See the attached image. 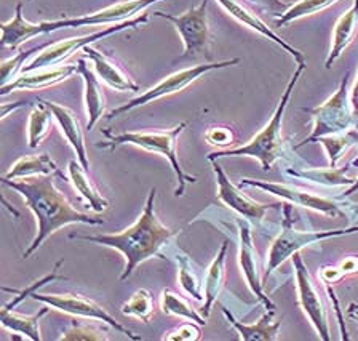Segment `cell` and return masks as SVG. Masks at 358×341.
<instances>
[{
  "mask_svg": "<svg viewBox=\"0 0 358 341\" xmlns=\"http://www.w3.org/2000/svg\"><path fill=\"white\" fill-rule=\"evenodd\" d=\"M2 184L11 188L24 199L27 209L37 220V234L22 253V258H29L34 251L42 247L45 240L67 225L99 226L104 223L103 218L77 211L66 199V195L56 188L53 175L22 178V180L2 178Z\"/></svg>",
  "mask_w": 358,
  "mask_h": 341,
  "instance_id": "1",
  "label": "cell"
},
{
  "mask_svg": "<svg viewBox=\"0 0 358 341\" xmlns=\"http://www.w3.org/2000/svg\"><path fill=\"white\" fill-rule=\"evenodd\" d=\"M157 189L152 188L145 200L143 214L125 231L117 234H96V236H80L72 234L71 239L87 240L104 247L120 251L125 258V270L120 274L119 281L125 282L131 277L134 270L150 258H165L162 249L176 236L178 231L162 225L155 214Z\"/></svg>",
  "mask_w": 358,
  "mask_h": 341,
  "instance_id": "2",
  "label": "cell"
},
{
  "mask_svg": "<svg viewBox=\"0 0 358 341\" xmlns=\"http://www.w3.org/2000/svg\"><path fill=\"white\" fill-rule=\"evenodd\" d=\"M306 66L307 64H298V69H296L294 74L291 76L288 85L285 88L271 120L267 122L264 128H261V132L257 133V135H255L248 143L243 144V146L216 151V153L206 155V159L213 162L226 158H251L259 162L261 169L264 172L271 170L273 164L282 159L285 154V139L282 138L283 116L285 111L288 108L291 95H293L296 88V83L299 82V77L302 76V72L306 71Z\"/></svg>",
  "mask_w": 358,
  "mask_h": 341,
  "instance_id": "3",
  "label": "cell"
},
{
  "mask_svg": "<svg viewBox=\"0 0 358 341\" xmlns=\"http://www.w3.org/2000/svg\"><path fill=\"white\" fill-rule=\"evenodd\" d=\"M187 122H181V124L173 127L171 130L164 132H125V133H112L108 128L101 130V133L108 138V141L98 143V148L106 149H115L120 146H134L148 153H155L165 158L170 162L171 170L175 172L178 188L175 189L176 197H181L186 191V186L189 183H197V178L189 175L182 170L181 164L178 159V139L181 137V133L186 130Z\"/></svg>",
  "mask_w": 358,
  "mask_h": 341,
  "instance_id": "4",
  "label": "cell"
},
{
  "mask_svg": "<svg viewBox=\"0 0 358 341\" xmlns=\"http://www.w3.org/2000/svg\"><path fill=\"white\" fill-rule=\"evenodd\" d=\"M293 207L291 204H283V225L282 231L273 239L271 249L267 251V265L262 276V282H267L271 274L278 270L287 260H291L294 253H299L302 249L309 247L312 244L323 242V240L350 236V234L358 232V226L345 228V229H329V231H299L294 228V221L291 218Z\"/></svg>",
  "mask_w": 358,
  "mask_h": 341,
  "instance_id": "5",
  "label": "cell"
},
{
  "mask_svg": "<svg viewBox=\"0 0 358 341\" xmlns=\"http://www.w3.org/2000/svg\"><path fill=\"white\" fill-rule=\"evenodd\" d=\"M349 77L350 72H347L343 81H341L338 90L327 102H323L317 108L304 109L312 117L313 128L310 135L298 144V148L315 143L322 137L339 135V133L350 132L352 128H358V120L355 119L350 104Z\"/></svg>",
  "mask_w": 358,
  "mask_h": 341,
  "instance_id": "6",
  "label": "cell"
},
{
  "mask_svg": "<svg viewBox=\"0 0 358 341\" xmlns=\"http://www.w3.org/2000/svg\"><path fill=\"white\" fill-rule=\"evenodd\" d=\"M238 63H240V58H232V60L221 61V63L199 64V66H194V68H187V69L173 72V74L166 76L165 79L160 81L157 85L150 87L149 90H145L141 95H138L136 98L130 99V102L119 106V108L112 109L110 113H108V116H106V119L112 120L119 116H125L127 113H130V111H133V109H138V108H141V106L154 103V102H157V99L171 97V95L182 92L184 88H187L190 85V83L199 81L200 77H203L206 74V72L224 69V68H229V66H235Z\"/></svg>",
  "mask_w": 358,
  "mask_h": 341,
  "instance_id": "7",
  "label": "cell"
},
{
  "mask_svg": "<svg viewBox=\"0 0 358 341\" xmlns=\"http://www.w3.org/2000/svg\"><path fill=\"white\" fill-rule=\"evenodd\" d=\"M149 21V15L143 13L134 16V18L123 21V23H117L104 27L103 31L93 32L90 36H82V37H72L67 39V41H61L56 43H47L41 53L34 58L31 63H27V66H24V71L22 72H31V71H37V69H43V68H53V66H59L63 64L66 60H69L72 55H76L77 52H80L92 43L101 41V39L109 37L112 34H117V32L125 31V29H136V27L145 25Z\"/></svg>",
  "mask_w": 358,
  "mask_h": 341,
  "instance_id": "8",
  "label": "cell"
},
{
  "mask_svg": "<svg viewBox=\"0 0 358 341\" xmlns=\"http://www.w3.org/2000/svg\"><path fill=\"white\" fill-rule=\"evenodd\" d=\"M208 4L210 0H201L197 7L189 8L181 15H168L155 12L159 18L166 20L178 31L184 43V53L181 60L199 58L208 52L211 46L210 21H208Z\"/></svg>",
  "mask_w": 358,
  "mask_h": 341,
  "instance_id": "9",
  "label": "cell"
},
{
  "mask_svg": "<svg viewBox=\"0 0 358 341\" xmlns=\"http://www.w3.org/2000/svg\"><path fill=\"white\" fill-rule=\"evenodd\" d=\"M291 261H293V270L296 276V290H298L299 306L304 311L306 317L309 319L312 327L315 328L318 338L323 341H329L331 340V333H329L328 309L320 292H318L315 281L310 276L309 267H307L304 260H302L301 253H294L291 256Z\"/></svg>",
  "mask_w": 358,
  "mask_h": 341,
  "instance_id": "10",
  "label": "cell"
},
{
  "mask_svg": "<svg viewBox=\"0 0 358 341\" xmlns=\"http://www.w3.org/2000/svg\"><path fill=\"white\" fill-rule=\"evenodd\" d=\"M32 300L38 301V303L48 305L50 307H53L56 311L66 312V314L80 317V319H96V321H101L104 323H108L112 328H115L117 332L125 335L130 340L139 341L141 337L134 335L130 328H127L125 326H122L120 322H117L114 317H112L106 307L98 305L96 301L85 298L82 295H58V293H52V295H42L38 292H34L31 295Z\"/></svg>",
  "mask_w": 358,
  "mask_h": 341,
  "instance_id": "11",
  "label": "cell"
},
{
  "mask_svg": "<svg viewBox=\"0 0 358 341\" xmlns=\"http://www.w3.org/2000/svg\"><path fill=\"white\" fill-rule=\"evenodd\" d=\"M240 188H256L262 189L272 195H277V197L283 199L285 202L291 205H298L302 209H309L313 211H318L324 216H344V211L341 210L339 204L336 200L322 197V195H317L307 189H302L298 186H293V184H285V183H271V181H259L253 180V178H242L238 181Z\"/></svg>",
  "mask_w": 358,
  "mask_h": 341,
  "instance_id": "12",
  "label": "cell"
},
{
  "mask_svg": "<svg viewBox=\"0 0 358 341\" xmlns=\"http://www.w3.org/2000/svg\"><path fill=\"white\" fill-rule=\"evenodd\" d=\"M160 0H123V2L114 4L110 7L98 10L92 15L78 16V18H64L56 21H42L43 34L64 29V27H82V26H98V25H117L128 21L143 13L145 8Z\"/></svg>",
  "mask_w": 358,
  "mask_h": 341,
  "instance_id": "13",
  "label": "cell"
},
{
  "mask_svg": "<svg viewBox=\"0 0 358 341\" xmlns=\"http://www.w3.org/2000/svg\"><path fill=\"white\" fill-rule=\"evenodd\" d=\"M213 172H215L217 184V199H220L224 205L229 207V209L234 210L235 214L245 218V220L259 225V223L264 220L268 210L277 209L275 204H261L256 202L255 199L248 197V195L242 191V188L235 186L231 181V178H229L227 173L222 170V167L217 164V160H213Z\"/></svg>",
  "mask_w": 358,
  "mask_h": 341,
  "instance_id": "14",
  "label": "cell"
},
{
  "mask_svg": "<svg viewBox=\"0 0 358 341\" xmlns=\"http://www.w3.org/2000/svg\"><path fill=\"white\" fill-rule=\"evenodd\" d=\"M235 223H237L238 231V263L246 285H248L251 293H253L261 303L266 305L267 309L275 311V305L272 303L268 295H266L264 290H262L264 282H262V279L259 276V255H257V250L255 247L250 223L248 220H242V218H237Z\"/></svg>",
  "mask_w": 358,
  "mask_h": 341,
  "instance_id": "15",
  "label": "cell"
},
{
  "mask_svg": "<svg viewBox=\"0 0 358 341\" xmlns=\"http://www.w3.org/2000/svg\"><path fill=\"white\" fill-rule=\"evenodd\" d=\"M221 7L226 10L227 15H231L235 21H238L240 25H243L246 27H250L251 31L257 32V34L267 37L268 41H272L273 43L287 52L291 58H293L298 64H306V57L304 53L298 50L296 47L291 46V43L285 42L282 37L277 36L271 27L267 26V23H264L259 16H257L253 10H251L248 5L243 4L242 0H216Z\"/></svg>",
  "mask_w": 358,
  "mask_h": 341,
  "instance_id": "16",
  "label": "cell"
},
{
  "mask_svg": "<svg viewBox=\"0 0 358 341\" xmlns=\"http://www.w3.org/2000/svg\"><path fill=\"white\" fill-rule=\"evenodd\" d=\"M74 74H78V64H59L53 66V68H43L31 72H22L21 76L8 83V85L2 87L0 95L5 97L15 90H26V92H36L43 90V88L58 85V83L71 79Z\"/></svg>",
  "mask_w": 358,
  "mask_h": 341,
  "instance_id": "17",
  "label": "cell"
},
{
  "mask_svg": "<svg viewBox=\"0 0 358 341\" xmlns=\"http://www.w3.org/2000/svg\"><path fill=\"white\" fill-rule=\"evenodd\" d=\"M41 102L47 106L50 111H52L53 119L56 120V124H58V127L61 128V133H63L66 141L71 144V148L74 149L77 160L80 162V165L88 172L90 160H88V153H87L85 137H83L82 125L76 117V114L72 113L69 108H66V106L47 102V99H41Z\"/></svg>",
  "mask_w": 358,
  "mask_h": 341,
  "instance_id": "18",
  "label": "cell"
},
{
  "mask_svg": "<svg viewBox=\"0 0 358 341\" xmlns=\"http://www.w3.org/2000/svg\"><path fill=\"white\" fill-rule=\"evenodd\" d=\"M78 74L83 79V103L87 113V130H93L94 125L103 119L106 111V95L96 72L88 68L83 58L77 61Z\"/></svg>",
  "mask_w": 358,
  "mask_h": 341,
  "instance_id": "19",
  "label": "cell"
},
{
  "mask_svg": "<svg viewBox=\"0 0 358 341\" xmlns=\"http://www.w3.org/2000/svg\"><path fill=\"white\" fill-rule=\"evenodd\" d=\"M83 52L92 60L94 72H96L99 81L104 82L106 85H109L117 92H139L138 83L114 60L106 57L104 53H101L99 50L93 48L92 46L83 48Z\"/></svg>",
  "mask_w": 358,
  "mask_h": 341,
  "instance_id": "20",
  "label": "cell"
},
{
  "mask_svg": "<svg viewBox=\"0 0 358 341\" xmlns=\"http://www.w3.org/2000/svg\"><path fill=\"white\" fill-rule=\"evenodd\" d=\"M358 29V0H354L352 7L345 13L339 16L336 21L333 37H331V48L324 61V68L331 69V66L341 58V55L345 52V48L350 46L352 41L357 34Z\"/></svg>",
  "mask_w": 358,
  "mask_h": 341,
  "instance_id": "21",
  "label": "cell"
},
{
  "mask_svg": "<svg viewBox=\"0 0 358 341\" xmlns=\"http://www.w3.org/2000/svg\"><path fill=\"white\" fill-rule=\"evenodd\" d=\"M229 250V242L224 240L222 245L217 250V253L210 266L206 267V274L203 279V292H205V305L201 307V316L208 317L211 314L213 305L220 298V295L224 288V282H226V256Z\"/></svg>",
  "mask_w": 358,
  "mask_h": 341,
  "instance_id": "22",
  "label": "cell"
},
{
  "mask_svg": "<svg viewBox=\"0 0 358 341\" xmlns=\"http://www.w3.org/2000/svg\"><path fill=\"white\" fill-rule=\"evenodd\" d=\"M224 314H226L229 323H232V327L240 333V340L243 341H275L278 340V330L282 322L273 321V312L267 309L264 314L259 317V321L255 323H243L238 319H235L227 307H224Z\"/></svg>",
  "mask_w": 358,
  "mask_h": 341,
  "instance_id": "23",
  "label": "cell"
},
{
  "mask_svg": "<svg viewBox=\"0 0 358 341\" xmlns=\"http://www.w3.org/2000/svg\"><path fill=\"white\" fill-rule=\"evenodd\" d=\"M0 29H2V46L11 50L20 48V46H22L24 42L43 34L41 23H31V21L24 20V16H22V4L16 5L15 16L0 26Z\"/></svg>",
  "mask_w": 358,
  "mask_h": 341,
  "instance_id": "24",
  "label": "cell"
},
{
  "mask_svg": "<svg viewBox=\"0 0 358 341\" xmlns=\"http://www.w3.org/2000/svg\"><path fill=\"white\" fill-rule=\"evenodd\" d=\"M48 175H58L64 178V173L58 169L56 162L47 153H43L18 159L3 178H7V180H22V178Z\"/></svg>",
  "mask_w": 358,
  "mask_h": 341,
  "instance_id": "25",
  "label": "cell"
},
{
  "mask_svg": "<svg viewBox=\"0 0 358 341\" xmlns=\"http://www.w3.org/2000/svg\"><path fill=\"white\" fill-rule=\"evenodd\" d=\"M67 170H69V180L72 183V186H74L76 191L87 200L90 209L96 211V214H101V211L109 209V200L103 197L99 189L94 186V183L92 180H90V176L87 175L88 172L80 165V162L71 160Z\"/></svg>",
  "mask_w": 358,
  "mask_h": 341,
  "instance_id": "26",
  "label": "cell"
},
{
  "mask_svg": "<svg viewBox=\"0 0 358 341\" xmlns=\"http://www.w3.org/2000/svg\"><path fill=\"white\" fill-rule=\"evenodd\" d=\"M48 311L50 306L47 305L34 316H24L2 306V311H0V323H2L3 328L10 330V332L21 333L22 337L29 338L32 341H41L42 335L41 328H38V322H41V319L45 314H48Z\"/></svg>",
  "mask_w": 358,
  "mask_h": 341,
  "instance_id": "27",
  "label": "cell"
},
{
  "mask_svg": "<svg viewBox=\"0 0 358 341\" xmlns=\"http://www.w3.org/2000/svg\"><path fill=\"white\" fill-rule=\"evenodd\" d=\"M173 258H175L178 265V282L181 285L182 292H186L190 298L194 300H205V284L201 282L199 267L195 266V263L190 260L189 255L184 253L182 250H176Z\"/></svg>",
  "mask_w": 358,
  "mask_h": 341,
  "instance_id": "28",
  "label": "cell"
},
{
  "mask_svg": "<svg viewBox=\"0 0 358 341\" xmlns=\"http://www.w3.org/2000/svg\"><path fill=\"white\" fill-rule=\"evenodd\" d=\"M344 170L345 169L329 167V169H307V170L288 169L287 173L289 176H294V178H299V180L320 184V186H328V188L345 186V188H349L355 180H352V178L344 175Z\"/></svg>",
  "mask_w": 358,
  "mask_h": 341,
  "instance_id": "29",
  "label": "cell"
},
{
  "mask_svg": "<svg viewBox=\"0 0 358 341\" xmlns=\"http://www.w3.org/2000/svg\"><path fill=\"white\" fill-rule=\"evenodd\" d=\"M52 111L42 102H38L37 106L29 114V120H27V146L31 149H36L42 144L45 138L50 135L52 130Z\"/></svg>",
  "mask_w": 358,
  "mask_h": 341,
  "instance_id": "30",
  "label": "cell"
},
{
  "mask_svg": "<svg viewBox=\"0 0 358 341\" xmlns=\"http://www.w3.org/2000/svg\"><path fill=\"white\" fill-rule=\"evenodd\" d=\"M160 307H162V312H164V314L187 319V321L197 322L201 327L206 326V321H205L206 317H203L200 312L195 311L194 307L190 306L189 301L184 298V296H181L176 292H173V290H170V288L162 290Z\"/></svg>",
  "mask_w": 358,
  "mask_h": 341,
  "instance_id": "31",
  "label": "cell"
},
{
  "mask_svg": "<svg viewBox=\"0 0 358 341\" xmlns=\"http://www.w3.org/2000/svg\"><path fill=\"white\" fill-rule=\"evenodd\" d=\"M336 2H339V0H298V2L289 5L285 12L277 16L275 26L282 27L293 23L296 20H302L307 18V16L317 15L323 12L324 8L331 7Z\"/></svg>",
  "mask_w": 358,
  "mask_h": 341,
  "instance_id": "32",
  "label": "cell"
},
{
  "mask_svg": "<svg viewBox=\"0 0 358 341\" xmlns=\"http://www.w3.org/2000/svg\"><path fill=\"white\" fill-rule=\"evenodd\" d=\"M315 143H320L327 153L329 167H338V162L344 158L345 151L355 146L354 128L347 133H339V135H328L318 138Z\"/></svg>",
  "mask_w": 358,
  "mask_h": 341,
  "instance_id": "33",
  "label": "cell"
},
{
  "mask_svg": "<svg viewBox=\"0 0 358 341\" xmlns=\"http://www.w3.org/2000/svg\"><path fill=\"white\" fill-rule=\"evenodd\" d=\"M122 314L136 317L143 322H149L154 314V296L149 290L139 288L131 295L127 303L122 305Z\"/></svg>",
  "mask_w": 358,
  "mask_h": 341,
  "instance_id": "34",
  "label": "cell"
},
{
  "mask_svg": "<svg viewBox=\"0 0 358 341\" xmlns=\"http://www.w3.org/2000/svg\"><path fill=\"white\" fill-rule=\"evenodd\" d=\"M47 47V43L41 47H34L29 50H24V52H20L18 55H15L13 58L5 60L2 66H0V72H2V87L8 85V83L13 82L16 77H18L20 72L24 71L26 61L29 60L34 53L42 52V50Z\"/></svg>",
  "mask_w": 358,
  "mask_h": 341,
  "instance_id": "35",
  "label": "cell"
},
{
  "mask_svg": "<svg viewBox=\"0 0 358 341\" xmlns=\"http://www.w3.org/2000/svg\"><path fill=\"white\" fill-rule=\"evenodd\" d=\"M61 341H106L109 340L108 330L90 323L72 322V327L59 337Z\"/></svg>",
  "mask_w": 358,
  "mask_h": 341,
  "instance_id": "36",
  "label": "cell"
},
{
  "mask_svg": "<svg viewBox=\"0 0 358 341\" xmlns=\"http://www.w3.org/2000/svg\"><path fill=\"white\" fill-rule=\"evenodd\" d=\"M61 263H63V261H58V263H56V266H55V270H53V272H52V274H48V276L42 277L41 281H36V282H34L32 285H29V287H26L24 290H11V288H3L5 292H11V293H15L13 300H11L10 303L3 305V306H5V307H8V309H13V307H15L16 305H20L21 301L26 298V296H31L34 292H37L38 288L43 287V285H47L48 282H53V281H56V279H64V276H59V274H58V267L61 266Z\"/></svg>",
  "mask_w": 358,
  "mask_h": 341,
  "instance_id": "37",
  "label": "cell"
},
{
  "mask_svg": "<svg viewBox=\"0 0 358 341\" xmlns=\"http://www.w3.org/2000/svg\"><path fill=\"white\" fill-rule=\"evenodd\" d=\"M205 139L213 146L231 149V144L235 143V135L229 127H210L205 133Z\"/></svg>",
  "mask_w": 358,
  "mask_h": 341,
  "instance_id": "38",
  "label": "cell"
},
{
  "mask_svg": "<svg viewBox=\"0 0 358 341\" xmlns=\"http://www.w3.org/2000/svg\"><path fill=\"white\" fill-rule=\"evenodd\" d=\"M201 327V326H200ZM197 322L190 323H181V326L176 327L171 332H168L162 340L168 341H197L201 338V332Z\"/></svg>",
  "mask_w": 358,
  "mask_h": 341,
  "instance_id": "39",
  "label": "cell"
},
{
  "mask_svg": "<svg viewBox=\"0 0 358 341\" xmlns=\"http://www.w3.org/2000/svg\"><path fill=\"white\" fill-rule=\"evenodd\" d=\"M318 276H320L322 282L328 287V285L343 281V279L345 277V274H344L343 270H341L339 265H336V266H324V267H322L320 272H318Z\"/></svg>",
  "mask_w": 358,
  "mask_h": 341,
  "instance_id": "40",
  "label": "cell"
},
{
  "mask_svg": "<svg viewBox=\"0 0 358 341\" xmlns=\"http://www.w3.org/2000/svg\"><path fill=\"white\" fill-rule=\"evenodd\" d=\"M338 265L341 266V270L344 271L345 276H350V274H357L358 272V256H347L343 261H339Z\"/></svg>",
  "mask_w": 358,
  "mask_h": 341,
  "instance_id": "41",
  "label": "cell"
},
{
  "mask_svg": "<svg viewBox=\"0 0 358 341\" xmlns=\"http://www.w3.org/2000/svg\"><path fill=\"white\" fill-rule=\"evenodd\" d=\"M350 104H352V111H354L355 119L358 120V72H357V79L354 82V85L350 88Z\"/></svg>",
  "mask_w": 358,
  "mask_h": 341,
  "instance_id": "42",
  "label": "cell"
},
{
  "mask_svg": "<svg viewBox=\"0 0 358 341\" xmlns=\"http://www.w3.org/2000/svg\"><path fill=\"white\" fill-rule=\"evenodd\" d=\"M262 4H266L268 8H273V10H280V12H285L287 10V4L282 2V0H261Z\"/></svg>",
  "mask_w": 358,
  "mask_h": 341,
  "instance_id": "43",
  "label": "cell"
},
{
  "mask_svg": "<svg viewBox=\"0 0 358 341\" xmlns=\"http://www.w3.org/2000/svg\"><path fill=\"white\" fill-rule=\"evenodd\" d=\"M355 193H358V178H355V181L350 184L349 188L345 189V191L339 195V199H345V197H350V195H354Z\"/></svg>",
  "mask_w": 358,
  "mask_h": 341,
  "instance_id": "44",
  "label": "cell"
},
{
  "mask_svg": "<svg viewBox=\"0 0 358 341\" xmlns=\"http://www.w3.org/2000/svg\"><path fill=\"white\" fill-rule=\"evenodd\" d=\"M22 104H24L22 102H20V103H15V104H7V103H3V104H2V119H5V117L8 116V111H15V109H18V108H21Z\"/></svg>",
  "mask_w": 358,
  "mask_h": 341,
  "instance_id": "45",
  "label": "cell"
},
{
  "mask_svg": "<svg viewBox=\"0 0 358 341\" xmlns=\"http://www.w3.org/2000/svg\"><path fill=\"white\" fill-rule=\"evenodd\" d=\"M354 137H355V146H358V128H354ZM352 165L358 167V158L352 160Z\"/></svg>",
  "mask_w": 358,
  "mask_h": 341,
  "instance_id": "46",
  "label": "cell"
},
{
  "mask_svg": "<svg viewBox=\"0 0 358 341\" xmlns=\"http://www.w3.org/2000/svg\"><path fill=\"white\" fill-rule=\"evenodd\" d=\"M349 311H350V314H352V312H358V305L352 303V305H350V307H349Z\"/></svg>",
  "mask_w": 358,
  "mask_h": 341,
  "instance_id": "47",
  "label": "cell"
},
{
  "mask_svg": "<svg viewBox=\"0 0 358 341\" xmlns=\"http://www.w3.org/2000/svg\"><path fill=\"white\" fill-rule=\"evenodd\" d=\"M355 215H358V207L355 209Z\"/></svg>",
  "mask_w": 358,
  "mask_h": 341,
  "instance_id": "48",
  "label": "cell"
},
{
  "mask_svg": "<svg viewBox=\"0 0 358 341\" xmlns=\"http://www.w3.org/2000/svg\"><path fill=\"white\" fill-rule=\"evenodd\" d=\"M26 2H31V0H26Z\"/></svg>",
  "mask_w": 358,
  "mask_h": 341,
  "instance_id": "49",
  "label": "cell"
}]
</instances>
